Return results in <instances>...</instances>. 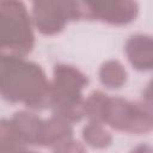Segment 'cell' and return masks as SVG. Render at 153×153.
Here are the masks:
<instances>
[{
  "instance_id": "obj_4",
  "label": "cell",
  "mask_w": 153,
  "mask_h": 153,
  "mask_svg": "<svg viewBox=\"0 0 153 153\" xmlns=\"http://www.w3.org/2000/svg\"><path fill=\"white\" fill-rule=\"evenodd\" d=\"M112 128L134 134L153 129V109L146 103H129L121 98H109L104 121Z\"/></svg>"
},
{
  "instance_id": "obj_1",
  "label": "cell",
  "mask_w": 153,
  "mask_h": 153,
  "mask_svg": "<svg viewBox=\"0 0 153 153\" xmlns=\"http://www.w3.org/2000/svg\"><path fill=\"white\" fill-rule=\"evenodd\" d=\"M0 93L8 103H24L30 109L50 105V85L42 68L22 56L1 54Z\"/></svg>"
},
{
  "instance_id": "obj_6",
  "label": "cell",
  "mask_w": 153,
  "mask_h": 153,
  "mask_svg": "<svg viewBox=\"0 0 153 153\" xmlns=\"http://www.w3.org/2000/svg\"><path fill=\"white\" fill-rule=\"evenodd\" d=\"M137 13L135 2H80V14L86 18H99L110 24H127Z\"/></svg>"
},
{
  "instance_id": "obj_5",
  "label": "cell",
  "mask_w": 153,
  "mask_h": 153,
  "mask_svg": "<svg viewBox=\"0 0 153 153\" xmlns=\"http://www.w3.org/2000/svg\"><path fill=\"white\" fill-rule=\"evenodd\" d=\"M33 23L43 35L59 33L68 19L80 18V2L36 1L32 5Z\"/></svg>"
},
{
  "instance_id": "obj_9",
  "label": "cell",
  "mask_w": 153,
  "mask_h": 153,
  "mask_svg": "<svg viewBox=\"0 0 153 153\" xmlns=\"http://www.w3.org/2000/svg\"><path fill=\"white\" fill-rule=\"evenodd\" d=\"M126 71L123 69L122 65L117 61H108L105 62L100 71H99V78L100 81L111 88H116L123 85L126 81Z\"/></svg>"
},
{
  "instance_id": "obj_8",
  "label": "cell",
  "mask_w": 153,
  "mask_h": 153,
  "mask_svg": "<svg viewBox=\"0 0 153 153\" xmlns=\"http://www.w3.org/2000/svg\"><path fill=\"white\" fill-rule=\"evenodd\" d=\"M26 142L11 120L0 122V153H22Z\"/></svg>"
},
{
  "instance_id": "obj_7",
  "label": "cell",
  "mask_w": 153,
  "mask_h": 153,
  "mask_svg": "<svg viewBox=\"0 0 153 153\" xmlns=\"http://www.w3.org/2000/svg\"><path fill=\"white\" fill-rule=\"evenodd\" d=\"M126 53L136 69H153V37L143 35L131 36L126 44Z\"/></svg>"
},
{
  "instance_id": "obj_2",
  "label": "cell",
  "mask_w": 153,
  "mask_h": 153,
  "mask_svg": "<svg viewBox=\"0 0 153 153\" xmlns=\"http://www.w3.org/2000/svg\"><path fill=\"white\" fill-rule=\"evenodd\" d=\"M87 84L86 76L78 69L59 65L55 67V78L50 85V105L54 114L63 120L76 122L80 121L84 112L81 88Z\"/></svg>"
},
{
  "instance_id": "obj_11",
  "label": "cell",
  "mask_w": 153,
  "mask_h": 153,
  "mask_svg": "<svg viewBox=\"0 0 153 153\" xmlns=\"http://www.w3.org/2000/svg\"><path fill=\"white\" fill-rule=\"evenodd\" d=\"M54 153H85L82 146L79 142L74 141H66L55 149Z\"/></svg>"
},
{
  "instance_id": "obj_12",
  "label": "cell",
  "mask_w": 153,
  "mask_h": 153,
  "mask_svg": "<svg viewBox=\"0 0 153 153\" xmlns=\"http://www.w3.org/2000/svg\"><path fill=\"white\" fill-rule=\"evenodd\" d=\"M143 97H145V103L151 106L153 109V79L152 81L148 84L147 88L145 90V93H143Z\"/></svg>"
},
{
  "instance_id": "obj_13",
  "label": "cell",
  "mask_w": 153,
  "mask_h": 153,
  "mask_svg": "<svg viewBox=\"0 0 153 153\" xmlns=\"http://www.w3.org/2000/svg\"><path fill=\"white\" fill-rule=\"evenodd\" d=\"M131 153H153V148L147 145H140Z\"/></svg>"
},
{
  "instance_id": "obj_14",
  "label": "cell",
  "mask_w": 153,
  "mask_h": 153,
  "mask_svg": "<svg viewBox=\"0 0 153 153\" xmlns=\"http://www.w3.org/2000/svg\"><path fill=\"white\" fill-rule=\"evenodd\" d=\"M22 153H36V152H25V151H24V152H22Z\"/></svg>"
},
{
  "instance_id": "obj_3",
  "label": "cell",
  "mask_w": 153,
  "mask_h": 153,
  "mask_svg": "<svg viewBox=\"0 0 153 153\" xmlns=\"http://www.w3.org/2000/svg\"><path fill=\"white\" fill-rule=\"evenodd\" d=\"M0 47L1 54L22 57L33 47L30 17L22 1H0Z\"/></svg>"
},
{
  "instance_id": "obj_10",
  "label": "cell",
  "mask_w": 153,
  "mask_h": 153,
  "mask_svg": "<svg viewBox=\"0 0 153 153\" xmlns=\"http://www.w3.org/2000/svg\"><path fill=\"white\" fill-rule=\"evenodd\" d=\"M84 139L85 141L96 148L106 147L111 142V136L108 131H105L99 123H90L84 129Z\"/></svg>"
}]
</instances>
